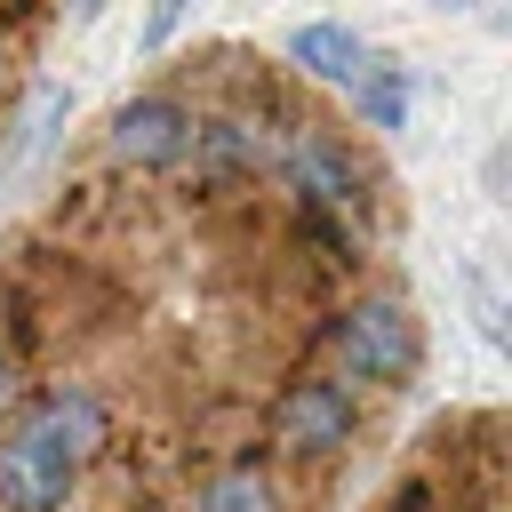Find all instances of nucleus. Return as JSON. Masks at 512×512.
Listing matches in <instances>:
<instances>
[{"mask_svg":"<svg viewBox=\"0 0 512 512\" xmlns=\"http://www.w3.org/2000/svg\"><path fill=\"white\" fill-rule=\"evenodd\" d=\"M200 512H272V480L264 472H216L208 488H200Z\"/></svg>","mask_w":512,"mask_h":512,"instance_id":"nucleus-9","label":"nucleus"},{"mask_svg":"<svg viewBox=\"0 0 512 512\" xmlns=\"http://www.w3.org/2000/svg\"><path fill=\"white\" fill-rule=\"evenodd\" d=\"M96 8H104V0H72V16H80V24H88V16H96Z\"/></svg>","mask_w":512,"mask_h":512,"instance_id":"nucleus-13","label":"nucleus"},{"mask_svg":"<svg viewBox=\"0 0 512 512\" xmlns=\"http://www.w3.org/2000/svg\"><path fill=\"white\" fill-rule=\"evenodd\" d=\"M336 352H344V368L352 376H368V384H400V376H416V360H424V336H416V320H408V304H360V312H344V328H336Z\"/></svg>","mask_w":512,"mask_h":512,"instance_id":"nucleus-2","label":"nucleus"},{"mask_svg":"<svg viewBox=\"0 0 512 512\" xmlns=\"http://www.w3.org/2000/svg\"><path fill=\"white\" fill-rule=\"evenodd\" d=\"M8 400H16V360L0 352V408H8Z\"/></svg>","mask_w":512,"mask_h":512,"instance_id":"nucleus-12","label":"nucleus"},{"mask_svg":"<svg viewBox=\"0 0 512 512\" xmlns=\"http://www.w3.org/2000/svg\"><path fill=\"white\" fill-rule=\"evenodd\" d=\"M184 8H192V0H152V8H144V48H168V32L184 24Z\"/></svg>","mask_w":512,"mask_h":512,"instance_id":"nucleus-11","label":"nucleus"},{"mask_svg":"<svg viewBox=\"0 0 512 512\" xmlns=\"http://www.w3.org/2000/svg\"><path fill=\"white\" fill-rule=\"evenodd\" d=\"M352 96H360V112H368L376 128H408V72H400L392 56H360Z\"/></svg>","mask_w":512,"mask_h":512,"instance_id":"nucleus-7","label":"nucleus"},{"mask_svg":"<svg viewBox=\"0 0 512 512\" xmlns=\"http://www.w3.org/2000/svg\"><path fill=\"white\" fill-rule=\"evenodd\" d=\"M360 56H368V48H360L344 24H296V32H288V64H304V72L328 80V88H352Z\"/></svg>","mask_w":512,"mask_h":512,"instance_id":"nucleus-6","label":"nucleus"},{"mask_svg":"<svg viewBox=\"0 0 512 512\" xmlns=\"http://www.w3.org/2000/svg\"><path fill=\"white\" fill-rule=\"evenodd\" d=\"M472 312H480V336H488V344H504V304H496L488 272H472Z\"/></svg>","mask_w":512,"mask_h":512,"instance_id":"nucleus-10","label":"nucleus"},{"mask_svg":"<svg viewBox=\"0 0 512 512\" xmlns=\"http://www.w3.org/2000/svg\"><path fill=\"white\" fill-rule=\"evenodd\" d=\"M344 440H352V392L344 384L304 376V384L280 392V408H272V448L280 456H328Z\"/></svg>","mask_w":512,"mask_h":512,"instance_id":"nucleus-3","label":"nucleus"},{"mask_svg":"<svg viewBox=\"0 0 512 512\" xmlns=\"http://www.w3.org/2000/svg\"><path fill=\"white\" fill-rule=\"evenodd\" d=\"M56 112H64V88H32V96H24V120H16V144L0 152V176H16V168L40 152V136L56 128Z\"/></svg>","mask_w":512,"mask_h":512,"instance_id":"nucleus-8","label":"nucleus"},{"mask_svg":"<svg viewBox=\"0 0 512 512\" xmlns=\"http://www.w3.org/2000/svg\"><path fill=\"white\" fill-rule=\"evenodd\" d=\"M184 144H192V120H184V104H168V96H136V104H120V120H112V152H120V160L160 168V160H176Z\"/></svg>","mask_w":512,"mask_h":512,"instance_id":"nucleus-5","label":"nucleus"},{"mask_svg":"<svg viewBox=\"0 0 512 512\" xmlns=\"http://www.w3.org/2000/svg\"><path fill=\"white\" fill-rule=\"evenodd\" d=\"M96 440H104L96 400H88V392H56V400L0 448V496H8L16 512H56L64 488H72V472H80V456H88Z\"/></svg>","mask_w":512,"mask_h":512,"instance_id":"nucleus-1","label":"nucleus"},{"mask_svg":"<svg viewBox=\"0 0 512 512\" xmlns=\"http://www.w3.org/2000/svg\"><path fill=\"white\" fill-rule=\"evenodd\" d=\"M288 184H296L304 208H320V216H344V224L368 216V176H360L352 152H344L336 136H320V128L288 144Z\"/></svg>","mask_w":512,"mask_h":512,"instance_id":"nucleus-4","label":"nucleus"}]
</instances>
